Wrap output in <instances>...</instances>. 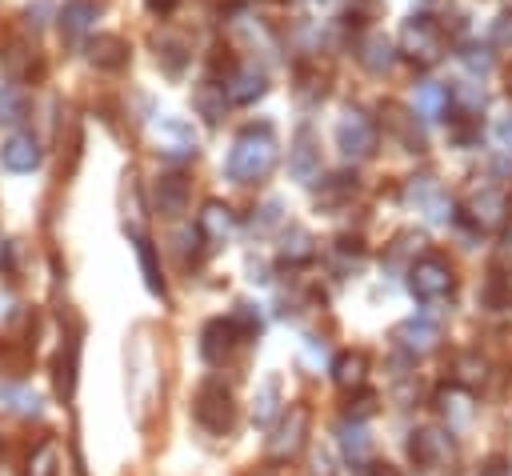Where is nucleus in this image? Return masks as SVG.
<instances>
[{
    "mask_svg": "<svg viewBox=\"0 0 512 476\" xmlns=\"http://www.w3.org/2000/svg\"><path fill=\"white\" fill-rule=\"evenodd\" d=\"M276 156H280V144H276V136H272L268 124L244 128V132L232 140L228 176H232L236 184H256V180H264V176L276 168Z\"/></svg>",
    "mask_w": 512,
    "mask_h": 476,
    "instance_id": "nucleus-1",
    "label": "nucleus"
},
{
    "mask_svg": "<svg viewBox=\"0 0 512 476\" xmlns=\"http://www.w3.org/2000/svg\"><path fill=\"white\" fill-rule=\"evenodd\" d=\"M400 52L408 60H416V64H436L444 56V32H440V24H432L428 16L404 20V28H400Z\"/></svg>",
    "mask_w": 512,
    "mask_h": 476,
    "instance_id": "nucleus-2",
    "label": "nucleus"
},
{
    "mask_svg": "<svg viewBox=\"0 0 512 476\" xmlns=\"http://www.w3.org/2000/svg\"><path fill=\"white\" fill-rule=\"evenodd\" d=\"M336 148H340L344 160H368L376 152V124L360 108L340 112V120H336Z\"/></svg>",
    "mask_w": 512,
    "mask_h": 476,
    "instance_id": "nucleus-3",
    "label": "nucleus"
},
{
    "mask_svg": "<svg viewBox=\"0 0 512 476\" xmlns=\"http://www.w3.org/2000/svg\"><path fill=\"white\" fill-rule=\"evenodd\" d=\"M408 288H412L416 300H444V296H452V288H456V272H452L448 260L424 256V260H416V264L408 268Z\"/></svg>",
    "mask_w": 512,
    "mask_h": 476,
    "instance_id": "nucleus-4",
    "label": "nucleus"
},
{
    "mask_svg": "<svg viewBox=\"0 0 512 476\" xmlns=\"http://www.w3.org/2000/svg\"><path fill=\"white\" fill-rule=\"evenodd\" d=\"M192 412L196 420L208 428V432H228L232 420H236V404H232V392L220 384V380H204L196 400H192Z\"/></svg>",
    "mask_w": 512,
    "mask_h": 476,
    "instance_id": "nucleus-5",
    "label": "nucleus"
},
{
    "mask_svg": "<svg viewBox=\"0 0 512 476\" xmlns=\"http://www.w3.org/2000/svg\"><path fill=\"white\" fill-rule=\"evenodd\" d=\"M304 436H308V408H304V404H292V408L284 412V420L276 424V432L268 436V456H272V460L296 456L300 444H304Z\"/></svg>",
    "mask_w": 512,
    "mask_h": 476,
    "instance_id": "nucleus-6",
    "label": "nucleus"
},
{
    "mask_svg": "<svg viewBox=\"0 0 512 476\" xmlns=\"http://www.w3.org/2000/svg\"><path fill=\"white\" fill-rule=\"evenodd\" d=\"M464 216H468L476 228H500L504 216H508V196H504V188L480 184V188L464 200Z\"/></svg>",
    "mask_w": 512,
    "mask_h": 476,
    "instance_id": "nucleus-7",
    "label": "nucleus"
},
{
    "mask_svg": "<svg viewBox=\"0 0 512 476\" xmlns=\"http://www.w3.org/2000/svg\"><path fill=\"white\" fill-rule=\"evenodd\" d=\"M408 448H412V460L420 468H448L452 456H456V444H452V436L444 428H420V432H412V444Z\"/></svg>",
    "mask_w": 512,
    "mask_h": 476,
    "instance_id": "nucleus-8",
    "label": "nucleus"
},
{
    "mask_svg": "<svg viewBox=\"0 0 512 476\" xmlns=\"http://www.w3.org/2000/svg\"><path fill=\"white\" fill-rule=\"evenodd\" d=\"M152 136H156L160 152L172 156V160L196 156V132H192V124H188L184 116H160L156 128H152Z\"/></svg>",
    "mask_w": 512,
    "mask_h": 476,
    "instance_id": "nucleus-9",
    "label": "nucleus"
},
{
    "mask_svg": "<svg viewBox=\"0 0 512 476\" xmlns=\"http://www.w3.org/2000/svg\"><path fill=\"white\" fill-rule=\"evenodd\" d=\"M264 92H268V76H264L256 64L232 68V72L224 76V96H228L232 104H252V100H260Z\"/></svg>",
    "mask_w": 512,
    "mask_h": 476,
    "instance_id": "nucleus-10",
    "label": "nucleus"
},
{
    "mask_svg": "<svg viewBox=\"0 0 512 476\" xmlns=\"http://www.w3.org/2000/svg\"><path fill=\"white\" fill-rule=\"evenodd\" d=\"M236 340H240V332H236V324L232 320H208L204 324V332H200V356L208 360V364H220L232 348H236Z\"/></svg>",
    "mask_w": 512,
    "mask_h": 476,
    "instance_id": "nucleus-11",
    "label": "nucleus"
},
{
    "mask_svg": "<svg viewBox=\"0 0 512 476\" xmlns=\"http://www.w3.org/2000/svg\"><path fill=\"white\" fill-rule=\"evenodd\" d=\"M196 232H200L204 240H212V244H224V240L236 232V212H232L228 204H220V200H208V204L200 208V216H196Z\"/></svg>",
    "mask_w": 512,
    "mask_h": 476,
    "instance_id": "nucleus-12",
    "label": "nucleus"
},
{
    "mask_svg": "<svg viewBox=\"0 0 512 476\" xmlns=\"http://www.w3.org/2000/svg\"><path fill=\"white\" fill-rule=\"evenodd\" d=\"M96 12H100L96 0H68L64 12H60V36H64L68 44H80V40L92 32Z\"/></svg>",
    "mask_w": 512,
    "mask_h": 476,
    "instance_id": "nucleus-13",
    "label": "nucleus"
},
{
    "mask_svg": "<svg viewBox=\"0 0 512 476\" xmlns=\"http://www.w3.org/2000/svg\"><path fill=\"white\" fill-rule=\"evenodd\" d=\"M0 160H4V168H12V172H32V168H40V144H36V136L12 132V136L0 144Z\"/></svg>",
    "mask_w": 512,
    "mask_h": 476,
    "instance_id": "nucleus-14",
    "label": "nucleus"
},
{
    "mask_svg": "<svg viewBox=\"0 0 512 476\" xmlns=\"http://www.w3.org/2000/svg\"><path fill=\"white\" fill-rule=\"evenodd\" d=\"M152 196H156L160 216H180V212L188 208V180H184L180 172H164V176L156 180Z\"/></svg>",
    "mask_w": 512,
    "mask_h": 476,
    "instance_id": "nucleus-15",
    "label": "nucleus"
},
{
    "mask_svg": "<svg viewBox=\"0 0 512 476\" xmlns=\"http://www.w3.org/2000/svg\"><path fill=\"white\" fill-rule=\"evenodd\" d=\"M88 60L96 68H104V72H116V68L128 64V44L120 36H112V32H100V36L88 40Z\"/></svg>",
    "mask_w": 512,
    "mask_h": 476,
    "instance_id": "nucleus-16",
    "label": "nucleus"
},
{
    "mask_svg": "<svg viewBox=\"0 0 512 476\" xmlns=\"http://www.w3.org/2000/svg\"><path fill=\"white\" fill-rule=\"evenodd\" d=\"M436 340H440V328L432 324V320H404L400 328H396V344L404 348V352H416V356H424V352H432L436 348Z\"/></svg>",
    "mask_w": 512,
    "mask_h": 476,
    "instance_id": "nucleus-17",
    "label": "nucleus"
},
{
    "mask_svg": "<svg viewBox=\"0 0 512 476\" xmlns=\"http://www.w3.org/2000/svg\"><path fill=\"white\" fill-rule=\"evenodd\" d=\"M356 60H360L368 72H388V68L396 64V52H392V44H388L384 32H368V36L356 44Z\"/></svg>",
    "mask_w": 512,
    "mask_h": 476,
    "instance_id": "nucleus-18",
    "label": "nucleus"
},
{
    "mask_svg": "<svg viewBox=\"0 0 512 476\" xmlns=\"http://www.w3.org/2000/svg\"><path fill=\"white\" fill-rule=\"evenodd\" d=\"M292 176L296 180H304V184H312L316 176H320V156H316V148H312V132L308 128H300L296 132V144H292Z\"/></svg>",
    "mask_w": 512,
    "mask_h": 476,
    "instance_id": "nucleus-19",
    "label": "nucleus"
},
{
    "mask_svg": "<svg viewBox=\"0 0 512 476\" xmlns=\"http://www.w3.org/2000/svg\"><path fill=\"white\" fill-rule=\"evenodd\" d=\"M364 376H368V356H364V352H340V356H336V364H332L336 388L352 392V388L364 384Z\"/></svg>",
    "mask_w": 512,
    "mask_h": 476,
    "instance_id": "nucleus-20",
    "label": "nucleus"
},
{
    "mask_svg": "<svg viewBox=\"0 0 512 476\" xmlns=\"http://www.w3.org/2000/svg\"><path fill=\"white\" fill-rule=\"evenodd\" d=\"M448 88L444 84H420L416 88V96H412V112L420 116V120H440L444 112H448Z\"/></svg>",
    "mask_w": 512,
    "mask_h": 476,
    "instance_id": "nucleus-21",
    "label": "nucleus"
},
{
    "mask_svg": "<svg viewBox=\"0 0 512 476\" xmlns=\"http://www.w3.org/2000/svg\"><path fill=\"white\" fill-rule=\"evenodd\" d=\"M408 200H412V204H420L432 220H444V212H448V200L436 192V184H432L428 176H420V180H412V184H408Z\"/></svg>",
    "mask_w": 512,
    "mask_h": 476,
    "instance_id": "nucleus-22",
    "label": "nucleus"
},
{
    "mask_svg": "<svg viewBox=\"0 0 512 476\" xmlns=\"http://www.w3.org/2000/svg\"><path fill=\"white\" fill-rule=\"evenodd\" d=\"M336 432H340V448H344V456L356 460V464H364V460H368V436H364V428H360L356 420H344Z\"/></svg>",
    "mask_w": 512,
    "mask_h": 476,
    "instance_id": "nucleus-23",
    "label": "nucleus"
},
{
    "mask_svg": "<svg viewBox=\"0 0 512 476\" xmlns=\"http://www.w3.org/2000/svg\"><path fill=\"white\" fill-rule=\"evenodd\" d=\"M224 100H228V96H224V84H200V88H196V108H200L204 120H212V124L224 116Z\"/></svg>",
    "mask_w": 512,
    "mask_h": 476,
    "instance_id": "nucleus-24",
    "label": "nucleus"
},
{
    "mask_svg": "<svg viewBox=\"0 0 512 476\" xmlns=\"http://www.w3.org/2000/svg\"><path fill=\"white\" fill-rule=\"evenodd\" d=\"M312 256H316L312 236H308L304 228H288V236H284V260H288V264H308Z\"/></svg>",
    "mask_w": 512,
    "mask_h": 476,
    "instance_id": "nucleus-25",
    "label": "nucleus"
},
{
    "mask_svg": "<svg viewBox=\"0 0 512 476\" xmlns=\"http://www.w3.org/2000/svg\"><path fill=\"white\" fill-rule=\"evenodd\" d=\"M28 476H60V452H56V444H36L32 448Z\"/></svg>",
    "mask_w": 512,
    "mask_h": 476,
    "instance_id": "nucleus-26",
    "label": "nucleus"
},
{
    "mask_svg": "<svg viewBox=\"0 0 512 476\" xmlns=\"http://www.w3.org/2000/svg\"><path fill=\"white\" fill-rule=\"evenodd\" d=\"M276 404H280V380L276 376H268L264 380V388H260V396H256V424H272V416H276Z\"/></svg>",
    "mask_w": 512,
    "mask_h": 476,
    "instance_id": "nucleus-27",
    "label": "nucleus"
},
{
    "mask_svg": "<svg viewBox=\"0 0 512 476\" xmlns=\"http://www.w3.org/2000/svg\"><path fill=\"white\" fill-rule=\"evenodd\" d=\"M136 252H140V268H144V284H148L152 292H160V296H164V276H160V268H156V252H152V244H148L144 236H136Z\"/></svg>",
    "mask_w": 512,
    "mask_h": 476,
    "instance_id": "nucleus-28",
    "label": "nucleus"
},
{
    "mask_svg": "<svg viewBox=\"0 0 512 476\" xmlns=\"http://www.w3.org/2000/svg\"><path fill=\"white\" fill-rule=\"evenodd\" d=\"M156 48H160L156 56L164 60V68H168V72H180V68H184V44H180V40L164 36V40H156Z\"/></svg>",
    "mask_w": 512,
    "mask_h": 476,
    "instance_id": "nucleus-29",
    "label": "nucleus"
},
{
    "mask_svg": "<svg viewBox=\"0 0 512 476\" xmlns=\"http://www.w3.org/2000/svg\"><path fill=\"white\" fill-rule=\"evenodd\" d=\"M464 372H460V384H484V376H488V364L480 360V356H460L456 360Z\"/></svg>",
    "mask_w": 512,
    "mask_h": 476,
    "instance_id": "nucleus-30",
    "label": "nucleus"
},
{
    "mask_svg": "<svg viewBox=\"0 0 512 476\" xmlns=\"http://www.w3.org/2000/svg\"><path fill=\"white\" fill-rule=\"evenodd\" d=\"M20 112H24V100H20L16 92L4 88V92H0V120L12 124V120H20Z\"/></svg>",
    "mask_w": 512,
    "mask_h": 476,
    "instance_id": "nucleus-31",
    "label": "nucleus"
},
{
    "mask_svg": "<svg viewBox=\"0 0 512 476\" xmlns=\"http://www.w3.org/2000/svg\"><path fill=\"white\" fill-rule=\"evenodd\" d=\"M232 324H236V332H240V336H252V332L260 328V320L252 316V308H248V304H236V316H232Z\"/></svg>",
    "mask_w": 512,
    "mask_h": 476,
    "instance_id": "nucleus-32",
    "label": "nucleus"
},
{
    "mask_svg": "<svg viewBox=\"0 0 512 476\" xmlns=\"http://www.w3.org/2000/svg\"><path fill=\"white\" fill-rule=\"evenodd\" d=\"M464 64H468L472 72H480V76H484V72L492 68V56H488L484 48H468V52H464Z\"/></svg>",
    "mask_w": 512,
    "mask_h": 476,
    "instance_id": "nucleus-33",
    "label": "nucleus"
},
{
    "mask_svg": "<svg viewBox=\"0 0 512 476\" xmlns=\"http://www.w3.org/2000/svg\"><path fill=\"white\" fill-rule=\"evenodd\" d=\"M456 96H460V100L468 104V112H476V108L484 104V92H480L476 84H460V92H456Z\"/></svg>",
    "mask_w": 512,
    "mask_h": 476,
    "instance_id": "nucleus-34",
    "label": "nucleus"
},
{
    "mask_svg": "<svg viewBox=\"0 0 512 476\" xmlns=\"http://www.w3.org/2000/svg\"><path fill=\"white\" fill-rule=\"evenodd\" d=\"M492 44H512V16H500L492 28Z\"/></svg>",
    "mask_w": 512,
    "mask_h": 476,
    "instance_id": "nucleus-35",
    "label": "nucleus"
},
{
    "mask_svg": "<svg viewBox=\"0 0 512 476\" xmlns=\"http://www.w3.org/2000/svg\"><path fill=\"white\" fill-rule=\"evenodd\" d=\"M312 476H336V468H332V456H328V452H316V456H312Z\"/></svg>",
    "mask_w": 512,
    "mask_h": 476,
    "instance_id": "nucleus-36",
    "label": "nucleus"
},
{
    "mask_svg": "<svg viewBox=\"0 0 512 476\" xmlns=\"http://www.w3.org/2000/svg\"><path fill=\"white\" fill-rule=\"evenodd\" d=\"M496 136H500V144H504V148L512 152V112H508V116H504V120L496 124Z\"/></svg>",
    "mask_w": 512,
    "mask_h": 476,
    "instance_id": "nucleus-37",
    "label": "nucleus"
},
{
    "mask_svg": "<svg viewBox=\"0 0 512 476\" xmlns=\"http://www.w3.org/2000/svg\"><path fill=\"white\" fill-rule=\"evenodd\" d=\"M144 4H148V8L156 12V16H168V12H172V8L180 4V0H144Z\"/></svg>",
    "mask_w": 512,
    "mask_h": 476,
    "instance_id": "nucleus-38",
    "label": "nucleus"
},
{
    "mask_svg": "<svg viewBox=\"0 0 512 476\" xmlns=\"http://www.w3.org/2000/svg\"><path fill=\"white\" fill-rule=\"evenodd\" d=\"M372 476H404V472H396L392 464H372Z\"/></svg>",
    "mask_w": 512,
    "mask_h": 476,
    "instance_id": "nucleus-39",
    "label": "nucleus"
}]
</instances>
